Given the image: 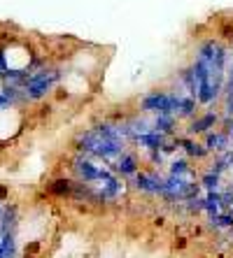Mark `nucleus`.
Wrapping results in <instances>:
<instances>
[{"label": "nucleus", "mask_w": 233, "mask_h": 258, "mask_svg": "<svg viewBox=\"0 0 233 258\" xmlns=\"http://www.w3.org/2000/svg\"><path fill=\"white\" fill-rule=\"evenodd\" d=\"M89 44L47 37L0 21V144L17 138L28 121L56 112V100H70L77 91L96 93L72 82H94L98 72L77 63Z\"/></svg>", "instance_id": "obj_1"}]
</instances>
